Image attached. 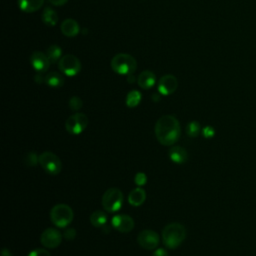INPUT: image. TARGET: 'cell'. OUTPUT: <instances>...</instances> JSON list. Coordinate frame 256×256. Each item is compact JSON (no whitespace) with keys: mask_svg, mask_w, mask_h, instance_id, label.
Returning <instances> with one entry per match:
<instances>
[{"mask_svg":"<svg viewBox=\"0 0 256 256\" xmlns=\"http://www.w3.org/2000/svg\"><path fill=\"white\" fill-rule=\"evenodd\" d=\"M154 131L159 143L164 146H171L180 138L181 126L175 116L163 115L157 120Z\"/></svg>","mask_w":256,"mask_h":256,"instance_id":"6da1fadb","label":"cell"},{"mask_svg":"<svg viewBox=\"0 0 256 256\" xmlns=\"http://www.w3.org/2000/svg\"><path fill=\"white\" fill-rule=\"evenodd\" d=\"M186 237L185 227L177 222L169 223L162 231V241L169 249H175L182 244Z\"/></svg>","mask_w":256,"mask_h":256,"instance_id":"7a4b0ae2","label":"cell"},{"mask_svg":"<svg viewBox=\"0 0 256 256\" xmlns=\"http://www.w3.org/2000/svg\"><path fill=\"white\" fill-rule=\"evenodd\" d=\"M112 70L120 75H130L133 74L137 68L136 59L126 53L116 54L111 60Z\"/></svg>","mask_w":256,"mask_h":256,"instance_id":"3957f363","label":"cell"},{"mask_svg":"<svg viewBox=\"0 0 256 256\" xmlns=\"http://www.w3.org/2000/svg\"><path fill=\"white\" fill-rule=\"evenodd\" d=\"M74 213L72 208L63 203L56 204L50 210V219L52 223L58 228L67 227L73 220Z\"/></svg>","mask_w":256,"mask_h":256,"instance_id":"277c9868","label":"cell"},{"mask_svg":"<svg viewBox=\"0 0 256 256\" xmlns=\"http://www.w3.org/2000/svg\"><path fill=\"white\" fill-rule=\"evenodd\" d=\"M123 193L120 189L113 187L107 189L102 196V206L107 212H117L123 204Z\"/></svg>","mask_w":256,"mask_h":256,"instance_id":"5b68a950","label":"cell"},{"mask_svg":"<svg viewBox=\"0 0 256 256\" xmlns=\"http://www.w3.org/2000/svg\"><path fill=\"white\" fill-rule=\"evenodd\" d=\"M39 164L46 173L51 175H57L62 170L60 158L50 151H45L39 155Z\"/></svg>","mask_w":256,"mask_h":256,"instance_id":"8992f818","label":"cell"},{"mask_svg":"<svg viewBox=\"0 0 256 256\" xmlns=\"http://www.w3.org/2000/svg\"><path fill=\"white\" fill-rule=\"evenodd\" d=\"M88 117L86 114L81 112H76L75 114L69 116L65 122V128L68 133L73 135H78L82 133L88 126Z\"/></svg>","mask_w":256,"mask_h":256,"instance_id":"52a82bcc","label":"cell"},{"mask_svg":"<svg viewBox=\"0 0 256 256\" xmlns=\"http://www.w3.org/2000/svg\"><path fill=\"white\" fill-rule=\"evenodd\" d=\"M58 68L67 76H75L81 70V62L75 55L67 54L59 60Z\"/></svg>","mask_w":256,"mask_h":256,"instance_id":"ba28073f","label":"cell"},{"mask_svg":"<svg viewBox=\"0 0 256 256\" xmlns=\"http://www.w3.org/2000/svg\"><path fill=\"white\" fill-rule=\"evenodd\" d=\"M62 237L63 235L59 230L55 228H46L40 236V242L44 247L53 249L61 244Z\"/></svg>","mask_w":256,"mask_h":256,"instance_id":"9c48e42d","label":"cell"},{"mask_svg":"<svg viewBox=\"0 0 256 256\" xmlns=\"http://www.w3.org/2000/svg\"><path fill=\"white\" fill-rule=\"evenodd\" d=\"M137 242L142 248L146 250H153L159 244V235L153 230L145 229L138 234Z\"/></svg>","mask_w":256,"mask_h":256,"instance_id":"30bf717a","label":"cell"},{"mask_svg":"<svg viewBox=\"0 0 256 256\" xmlns=\"http://www.w3.org/2000/svg\"><path fill=\"white\" fill-rule=\"evenodd\" d=\"M177 87H178L177 78L171 74H166L162 76L158 82V91L163 96L171 95L176 91Z\"/></svg>","mask_w":256,"mask_h":256,"instance_id":"8fae6325","label":"cell"},{"mask_svg":"<svg viewBox=\"0 0 256 256\" xmlns=\"http://www.w3.org/2000/svg\"><path fill=\"white\" fill-rule=\"evenodd\" d=\"M111 224L115 230L122 233L130 232L134 228L133 218L126 214H117L113 216Z\"/></svg>","mask_w":256,"mask_h":256,"instance_id":"7c38bea8","label":"cell"},{"mask_svg":"<svg viewBox=\"0 0 256 256\" xmlns=\"http://www.w3.org/2000/svg\"><path fill=\"white\" fill-rule=\"evenodd\" d=\"M30 63L34 70L39 73L46 72L51 64L46 53L40 51H34L30 56Z\"/></svg>","mask_w":256,"mask_h":256,"instance_id":"4fadbf2b","label":"cell"},{"mask_svg":"<svg viewBox=\"0 0 256 256\" xmlns=\"http://www.w3.org/2000/svg\"><path fill=\"white\" fill-rule=\"evenodd\" d=\"M155 82H156V76L152 71H149V70L142 71L137 78V83L139 87L146 90L153 87Z\"/></svg>","mask_w":256,"mask_h":256,"instance_id":"5bb4252c","label":"cell"},{"mask_svg":"<svg viewBox=\"0 0 256 256\" xmlns=\"http://www.w3.org/2000/svg\"><path fill=\"white\" fill-rule=\"evenodd\" d=\"M60 28H61V32L63 33V35H65L67 37H74L80 31L79 24L77 23V21L74 19H71V18L65 19L62 22Z\"/></svg>","mask_w":256,"mask_h":256,"instance_id":"9a60e30c","label":"cell"},{"mask_svg":"<svg viewBox=\"0 0 256 256\" xmlns=\"http://www.w3.org/2000/svg\"><path fill=\"white\" fill-rule=\"evenodd\" d=\"M44 0H18L17 4L21 11L25 13H32L38 11L43 6Z\"/></svg>","mask_w":256,"mask_h":256,"instance_id":"2e32d148","label":"cell"},{"mask_svg":"<svg viewBox=\"0 0 256 256\" xmlns=\"http://www.w3.org/2000/svg\"><path fill=\"white\" fill-rule=\"evenodd\" d=\"M168 155L170 159L177 164H183L188 159L187 151L181 146H173L172 148H170Z\"/></svg>","mask_w":256,"mask_h":256,"instance_id":"e0dca14e","label":"cell"},{"mask_svg":"<svg viewBox=\"0 0 256 256\" xmlns=\"http://www.w3.org/2000/svg\"><path fill=\"white\" fill-rule=\"evenodd\" d=\"M146 192L143 188L137 187L134 188L128 195V202L132 206H140L145 202Z\"/></svg>","mask_w":256,"mask_h":256,"instance_id":"ac0fdd59","label":"cell"},{"mask_svg":"<svg viewBox=\"0 0 256 256\" xmlns=\"http://www.w3.org/2000/svg\"><path fill=\"white\" fill-rule=\"evenodd\" d=\"M45 83L52 88H59L64 84V78L58 72H50L45 76Z\"/></svg>","mask_w":256,"mask_h":256,"instance_id":"d6986e66","label":"cell"},{"mask_svg":"<svg viewBox=\"0 0 256 256\" xmlns=\"http://www.w3.org/2000/svg\"><path fill=\"white\" fill-rule=\"evenodd\" d=\"M41 19L45 25L55 26L58 21V16L55 10H53L51 7H46L42 12Z\"/></svg>","mask_w":256,"mask_h":256,"instance_id":"ffe728a7","label":"cell"},{"mask_svg":"<svg viewBox=\"0 0 256 256\" xmlns=\"http://www.w3.org/2000/svg\"><path fill=\"white\" fill-rule=\"evenodd\" d=\"M90 222L96 228H102L106 225L107 216L101 210H96L90 215Z\"/></svg>","mask_w":256,"mask_h":256,"instance_id":"44dd1931","label":"cell"},{"mask_svg":"<svg viewBox=\"0 0 256 256\" xmlns=\"http://www.w3.org/2000/svg\"><path fill=\"white\" fill-rule=\"evenodd\" d=\"M46 55L51 63L59 62V60L62 58V49L58 45H51L47 48Z\"/></svg>","mask_w":256,"mask_h":256,"instance_id":"7402d4cb","label":"cell"},{"mask_svg":"<svg viewBox=\"0 0 256 256\" xmlns=\"http://www.w3.org/2000/svg\"><path fill=\"white\" fill-rule=\"evenodd\" d=\"M140 101H141V93L137 90H132L127 94L125 103L127 107L134 108L140 103Z\"/></svg>","mask_w":256,"mask_h":256,"instance_id":"603a6c76","label":"cell"},{"mask_svg":"<svg viewBox=\"0 0 256 256\" xmlns=\"http://www.w3.org/2000/svg\"><path fill=\"white\" fill-rule=\"evenodd\" d=\"M200 132H202V130L200 123L198 121H191L187 124L186 133L189 137H197L200 134Z\"/></svg>","mask_w":256,"mask_h":256,"instance_id":"cb8c5ba5","label":"cell"},{"mask_svg":"<svg viewBox=\"0 0 256 256\" xmlns=\"http://www.w3.org/2000/svg\"><path fill=\"white\" fill-rule=\"evenodd\" d=\"M24 162L27 166H36L39 163V156L35 152H29L24 157Z\"/></svg>","mask_w":256,"mask_h":256,"instance_id":"d4e9b609","label":"cell"},{"mask_svg":"<svg viewBox=\"0 0 256 256\" xmlns=\"http://www.w3.org/2000/svg\"><path fill=\"white\" fill-rule=\"evenodd\" d=\"M82 105H83V102H82L81 98L78 96H73L69 99V107L73 111L80 110L82 108Z\"/></svg>","mask_w":256,"mask_h":256,"instance_id":"484cf974","label":"cell"},{"mask_svg":"<svg viewBox=\"0 0 256 256\" xmlns=\"http://www.w3.org/2000/svg\"><path fill=\"white\" fill-rule=\"evenodd\" d=\"M134 182H135V184L138 185L139 187L145 185L146 182H147V176H146V174H144L143 172H138V173L135 175V177H134Z\"/></svg>","mask_w":256,"mask_h":256,"instance_id":"4316f807","label":"cell"},{"mask_svg":"<svg viewBox=\"0 0 256 256\" xmlns=\"http://www.w3.org/2000/svg\"><path fill=\"white\" fill-rule=\"evenodd\" d=\"M28 256H51V254L43 248H36L34 250H32Z\"/></svg>","mask_w":256,"mask_h":256,"instance_id":"83f0119b","label":"cell"},{"mask_svg":"<svg viewBox=\"0 0 256 256\" xmlns=\"http://www.w3.org/2000/svg\"><path fill=\"white\" fill-rule=\"evenodd\" d=\"M76 230L74 229V228H71V227H69V228H66L65 230H64V233H63V237L65 238V239H67V240H73L75 237H76Z\"/></svg>","mask_w":256,"mask_h":256,"instance_id":"f1b7e54d","label":"cell"},{"mask_svg":"<svg viewBox=\"0 0 256 256\" xmlns=\"http://www.w3.org/2000/svg\"><path fill=\"white\" fill-rule=\"evenodd\" d=\"M202 134L205 138L209 139V138H212L215 134V130L213 127L211 126H205L203 129H202Z\"/></svg>","mask_w":256,"mask_h":256,"instance_id":"f546056e","label":"cell"},{"mask_svg":"<svg viewBox=\"0 0 256 256\" xmlns=\"http://www.w3.org/2000/svg\"><path fill=\"white\" fill-rule=\"evenodd\" d=\"M152 256H168V253L164 248H158L153 252Z\"/></svg>","mask_w":256,"mask_h":256,"instance_id":"4dcf8cb0","label":"cell"},{"mask_svg":"<svg viewBox=\"0 0 256 256\" xmlns=\"http://www.w3.org/2000/svg\"><path fill=\"white\" fill-rule=\"evenodd\" d=\"M34 80H35V82L38 83V84H41V83H43V82L45 83V76H43L42 73L37 72V74H36L35 77H34Z\"/></svg>","mask_w":256,"mask_h":256,"instance_id":"1f68e13d","label":"cell"},{"mask_svg":"<svg viewBox=\"0 0 256 256\" xmlns=\"http://www.w3.org/2000/svg\"><path fill=\"white\" fill-rule=\"evenodd\" d=\"M52 5L54 6H62L64 5L68 0H48Z\"/></svg>","mask_w":256,"mask_h":256,"instance_id":"d6a6232c","label":"cell"},{"mask_svg":"<svg viewBox=\"0 0 256 256\" xmlns=\"http://www.w3.org/2000/svg\"><path fill=\"white\" fill-rule=\"evenodd\" d=\"M1 256H13V255L10 252V250H8L7 248H3L2 252H1Z\"/></svg>","mask_w":256,"mask_h":256,"instance_id":"836d02e7","label":"cell"},{"mask_svg":"<svg viewBox=\"0 0 256 256\" xmlns=\"http://www.w3.org/2000/svg\"><path fill=\"white\" fill-rule=\"evenodd\" d=\"M134 80H135V78H134V76H133V74H130V75H127V81L129 82V83H133L134 82Z\"/></svg>","mask_w":256,"mask_h":256,"instance_id":"e575fe53","label":"cell"},{"mask_svg":"<svg viewBox=\"0 0 256 256\" xmlns=\"http://www.w3.org/2000/svg\"><path fill=\"white\" fill-rule=\"evenodd\" d=\"M152 99H153L154 101H158V100L160 99V95H158V94H153Z\"/></svg>","mask_w":256,"mask_h":256,"instance_id":"d590c367","label":"cell"}]
</instances>
